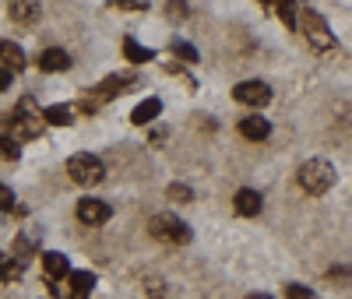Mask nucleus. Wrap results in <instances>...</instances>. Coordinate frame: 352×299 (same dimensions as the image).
Listing matches in <instances>:
<instances>
[{
  "label": "nucleus",
  "instance_id": "obj_1",
  "mask_svg": "<svg viewBox=\"0 0 352 299\" xmlns=\"http://www.w3.org/2000/svg\"><path fill=\"white\" fill-rule=\"evenodd\" d=\"M296 179H300V187L307 190V194H328L331 187H335V166L331 162H324V159H310V162H303L300 166V173H296Z\"/></svg>",
  "mask_w": 352,
  "mask_h": 299
},
{
  "label": "nucleus",
  "instance_id": "obj_2",
  "mask_svg": "<svg viewBox=\"0 0 352 299\" xmlns=\"http://www.w3.org/2000/svg\"><path fill=\"white\" fill-rule=\"evenodd\" d=\"M148 232L159 239V243H173V247H184V243H190V225L180 219V215H173V212H162V215H155L152 222H148Z\"/></svg>",
  "mask_w": 352,
  "mask_h": 299
},
{
  "label": "nucleus",
  "instance_id": "obj_3",
  "mask_svg": "<svg viewBox=\"0 0 352 299\" xmlns=\"http://www.w3.org/2000/svg\"><path fill=\"white\" fill-rule=\"evenodd\" d=\"M67 173H71L74 184H81V187H96V184H102L106 166H102L96 155L81 152V155H71V159H67Z\"/></svg>",
  "mask_w": 352,
  "mask_h": 299
},
{
  "label": "nucleus",
  "instance_id": "obj_4",
  "mask_svg": "<svg viewBox=\"0 0 352 299\" xmlns=\"http://www.w3.org/2000/svg\"><path fill=\"white\" fill-rule=\"evenodd\" d=\"M303 36H307V43L314 46V49H331L335 46V36H331V28H328V21L320 18L317 11H303Z\"/></svg>",
  "mask_w": 352,
  "mask_h": 299
},
{
  "label": "nucleus",
  "instance_id": "obj_5",
  "mask_svg": "<svg viewBox=\"0 0 352 299\" xmlns=\"http://www.w3.org/2000/svg\"><path fill=\"white\" fill-rule=\"evenodd\" d=\"M232 99L243 102V106L261 109V106H268V102H272V88L264 85V81H240L236 88H232Z\"/></svg>",
  "mask_w": 352,
  "mask_h": 299
},
{
  "label": "nucleus",
  "instance_id": "obj_6",
  "mask_svg": "<svg viewBox=\"0 0 352 299\" xmlns=\"http://www.w3.org/2000/svg\"><path fill=\"white\" fill-rule=\"evenodd\" d=\"M78 222H85V225H102V222H109V208H106V201H96V197H85V201H78Z\"/></svg>",
  "mask_w": 352,
  "mask_h": 299
},
{
  "label": "nucleus",
  "instance_id": "obj_7",
  "mask_svg": "<svg viewBox=\"0 0 352 299\" xmlns=\"http://www.w3.org/2000/svg\"><path fill=\"white\" fill-rule=\"evenodd\" d=\"M28 64V56L18 43H8V39H0V67H8V71H25Z\"/></svg>",
  "mask_w": 352,
  "mask_h": 299
},
{
  "label": "nucleus",
  "instance_id": "obj_8",
  "mask_svg": "<svg viewBox=\"0 0 352 299\" xmlns=\"http://www.w3.org/2000/svg\"><path fill=\"white\" fill-rule=\"evenodd\" d=\"M240 134H243V137H250V141H264V137L272 134V124H268L264 116L250 113V116H243V120H240Z\"/></svg>",
  "mask_w": 352,
  "mask_h": 299
},
{
  "label": "nucleus",
  "instance_id": "obj_9",
  "mask_svg": "<svg viewBox=\"0 0 352 299\" xmlns=\"http://www.w3.org/2000/svg\"><path fill=\"white\" fill-rule=\"evenodd\" d=\"M39 67H43L46 74H56V71H67V67H71V56H67L64 49H56V46H50V49H43V53H39Z\"/></svg>",
  "mask_w": 352,
  "mask_h": 299
},
{
  "label": "nucleus",
  "instance_id": "obj_10",
  "mask_svg": "<svg viewBox=\"0 0 352 299\" xmlns=\"http://www.w3.org/2000/svg\"><path fill=\"white\" fill-rule=\"evenodd\" d=\"M8 11L18 25H32V21H39V0H11Z\"/></svg>",
  "mask_w": 352,
  "mask_h": 299
},
{
  "label": "nucleus",
  "instance_id": "obj_11",
  "mask_svg": "<svg viewBox=\"0 0 352 299\" xmlns=\"http://www.w3.org/2000/svg\"><path fill=\"white\" fill-rule=\"evenodd\" d=\"M261 204H264V201H261V194H257V190H250V187H247V190H240L236 197H232V208H236V212H240L243 219L261 215Z\"/></svg>",
  "mask_w": 352,
  "mask_h": 299
},
{
  "label": "nucleus",
  "instance_id": "obj_12",
  "mask_svg": "<svg viewBox=\"0 0 352 299\" xmlns=\"http://www.w3.org/2000/svg\"><path fill=\"white\" fill-rule=\"evenodd\" d=\"M43 267H46L50 278H67L71 275V261L64 254H56V250H46L43 254Z\"/></svg>",
  "mask_w": 352,
  "mask_h": 299
},
{
  "label": "nucleus",
  "instance_id": "obj_13",
  "mask_svg": "<svg viewBox=\"0 0 352 299\" xmlns=\"http://www.w3.org/2000/svg\"><path fill=\"white\" fill-rule=\"evenodd\" d=\"M159 113H162V102L159 99H144L134 113H131V120L138 127H144V124H152V120H159Z\"/></svg>",
  "mask_w": 352,
  "mask_h": 299
},
{
  "label": "nucleus",
  "instance_id": "obj_14",
  "mask_svg": "<svg viewBox=\"0 0 352 299\" xmlns=\"http://www.w3.org/2000/svg\"><path fill=\"white\" fill-rule=\"evenodd\" d=\"M264 4H272V11H275L289 28H296V21H300V18H296V0H264Z\"/></svg>",
  "mask_w": 352,
  "mask_h": 299
},
{
  "label": "nucleus",
  "instance_id": "obj_15",
  "mask_svg": "<svg viewBox=\"0 0 352 299\" xmlns=\"http://www.w3.org/2000/svg\"><path fill=\"white\" fill-rule=\"evenodd\" d=\"M67 282H71V292L74 296H88V292L96 289V275L92 272H71Z\"/></svg>",
  "mask_w": 352,
  "mask_h": 299
},
{
  "label": "nucleus",
  "instance_id": "obj_16",
  "mask_svg": "<svg viewBox=\"0 0 352 299\" xmlns=\"http://www.w3.org/2000/svg\"><path fill=\"white\" fill-rule=\"evenodd\" d=\"M124 56H127V64H148L155 53L144 49V46H138L134 39H124Z\"/></svg>",
  "mask_w": 352,
  "mask_h": 299
},
{
  "label": "nucleus",
  "instance_id": "obj_17",
  "mask_svg": "<svg viewBox=\"0 0 352 299\" xmlns=\"http://www.w3.org/2000/svg\"><path fill=\"white\" fill-rule=\"evenodd\" d=\"M43 116H46V124H56V127L71 124V109H67V106H50Z\"/></svg>",
  "mask_w": 352,
  "mask_h": 299
},
{
  "label": "nucleus",
  "instance_id": "obj_18",
  "mask_svg": "<svg viewBox=\"0 0 352 299\" xmlns=\"http://www.w3.org/2000/svg\"><path fill=\"white\" fill-rule=\"evenodd\" d=\"M173 53L180 60H187V64H197V49L190 43H184V39H173Z\"/></svg>",
  "mask_w": 352,
  "mask_h": 299
},
{
  "label": "nucleus",
  "instance_id": "obj_19",
  "mask_svg": "<svg viewBox=\"0 0 352 299\" xmlns=\"http://www.w3.org/2000/svg\"><path fill=\"white\" fill-rule=\"evenodd\" d=\"M120 88H127V78H106L102 85H99V96L102 99H109V96H116Z\"/></svg>",
  "mask_w": 352,
  "mask_h": 299
},
{
  "label": "nucleus",
  "instance_id": "obj_20",
  "mask_svg": "<svg viewBox=\"0 0 352 299\" xmlns=\"http://www.w3.org/2000/svg\"><path fill=\"white\" fill-rule=\"evenodd\" d=\"M18 272H21V264H18V261L0 264V282H11V278H18Z\"/></svg>",
  "mask_w": 352,
  "mask_h": 299
},
{
  "label": "nucleus",
  "instance_id": "obj_21",
  "mask_svg": "<svg viewBox=\"0 0 352 299\" xmlns=\"http://www.w3.org/2000/svg\"><path fill=\"white\" fill-rule=\"evenodd\" d=\"M285 299H314V296H310L307 285H296V282H292V285H285Z\"/></svg>",
  "mask_w": 352,
  "mask_h": 299
},
{
  "label": "nucleus",
  "instance_id": "obj_22",
  "mask_svg": "<svg viewBox=\"0 0 352 299\" xmlns=\"http://www.w3.org/2000/svg\"><path fill=\"white\" fill-rule=\"evenodd\" d=\"M0 155H4V159H18V144L11 137H4V134H0Z\"/></svg>",
  "mask_w": 352,
  "mask_h": 299
},
{
  "label": "nucleus",
  "instance_id": "obj_23",
  "mask_svg": "<svg viewBox=\"0 0 352 299\" xmlns=\"http://www.w3.org/2000/svg\"><path fill=\"white\" fill-rule=\"evenodd\" d=\"M169 197H173V201H190L194 194H190V187H184V184H169Z\"/></svg>",
  "mask_w": 352,
  "mask_h": 299
},
{
  "label": "nucleus",
  "instance_id": "obj_24",
  "mask_svg": "<svg viewBox=\"0 0 352 299\" xmlns=\"http://www.w3.org/2000/svg\"><path fill=\"white\" fill-rule=\"evenodd\" d=\"M166 11H169L176 21H180V18H187V4H184V0H173V4H166Z\"/></svg>",
  "mask_w": 352,
  "mask_h": 299
},
{
  "label": "nucleus",
  "instance_id": "obj_25",
  "mask_svg": "<svg viewBox=\"0 0 352 299\" xmlns=\"http://www.w3.org/2000/svg\"><path fill=\"white\" fill-rule=\"evenodd\" d=\"M32 250H36V243H32V239L18 236V243H14V254H32Z\"/></svg>",
  "mask_w": 352,
  "mask_h": 299
},
{
  "label": "nucleus",
  "instance_id": "obj_26",
  "mask_svg": "<svg viewBox=\"0 0 352 299\" xmlns=\"http://www.w3.org/2000/svg\"><path fill=\"white\" fill-rule=\"evenodd\" d=\"M0 208H14V194H11V187H4V184H0Z\"/></svg>",
  "mask_w": 352,
  "mask_h": 299
},
{
  "label": "nucleus",
  "instance_id": "obj_27",
  "mask_svg": "<svg viewBox=\"0 0 352 299\" xmlns=\"http://www.w3.org/2000/svg\"><path fill=\"white\" fill-rule=\"evenodd\" d=\"M11 74H14V71H8V67H0V92H4V88L11 85Z\"/></svg>",
  "mask_w": 352,
  "mask_h": 299
},
{
  "label": "nucleus",
  "instance_id": "obj_28",
  "mask_svg": "<svg viewBox=\"0 0 352 299\" xmlns=\"http://www.w3.org/2000/svg\"><path fill=\"white\" fill-rule=\"evenodd\" d=\"M116 4H124V8H134V11H144V0H116Z\"/></svg>",
  "mask_w": 352,
  "mask_h": 299
},
{
  "label": "nucleus",
  "instance_id": "obj_29",
  "mask_svg": "<svg viewBox=\"0 0 352 299\" xmlns=\"http://www.w3.org/2000/svg\"><path fill=\"white\" fill-rule=\"evenodd\" d=\"M247 299H272V296H268V292H250Z\"/></svg>",
  "mask_w": 352,
  "mask_h": 299
}]
</instances>
